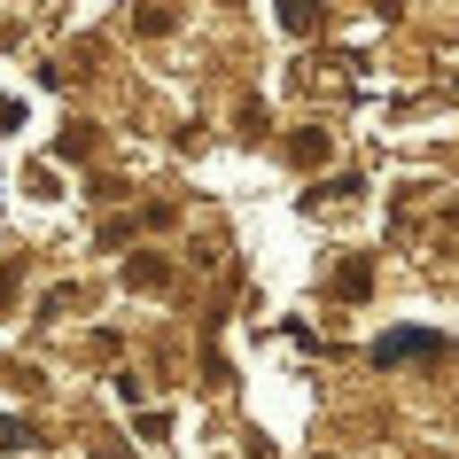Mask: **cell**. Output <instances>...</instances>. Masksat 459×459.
<instances>
[{
	"label": "cell",
	"mask_w": 459,
	"mask_h": 459,
	"mask_svg": "<svg viewBox=\"0 0 459 459\" xmlns=\"http://www.w3.org/2000/svg\"><path fill=\"white\" fill-rule=\"evenodd\" d=\"M405 359H452V342L429 335V327H397V335L374 342V366H405Z\"/></svg>",
	"instance_id": "cell-1"
},
{
	"label": "cell",
	"mask_w": 459,
	"mask_h": 459,
	"mask_svg": "<svg viewBox=\"0 0 459 459\" xmlns=\"http://www.w3.org/2000/svg\"><path fill=\"white\" fill-rule=\"evenodd\" d=\"M133 281H141V289H164L171 273H164V257H133Z\"/></svg>",
	"instance_id": "cell-2"
},
{
	"label": "cell",
	"mask_w": 459,
	"mask_h": 459,
	"mask_svg": "<svg viewBox=\"0 0 459 459\" xmlns=\"http://www.w3.org/2000/svg\"><path fill=\"white\" fill-rule=\"evenodd\" d=\"M281 24H289V31H312V0H281Z\"/></svg>",
	"instance_id": "cell-3"
}]
</instances>
